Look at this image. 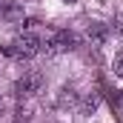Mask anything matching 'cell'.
<instances>
[{
    "label": "cell",
    "mask_w": 123,
    "mask_h": 123,
    "mask_svg": "<svg viewBox=\"0 0 123 123\" xmlns=\"http://www.w3.org/2000/svg\"><path fill=\"white\" fill-rule=\"evenodd\" d=\"M40 52H43V40L37 34H20L14 43L3 46V55L6 57H23V60H29V57L40 55Z\"/></svg>",
    "instance_id": "1"
},
{
    "label": "cell",
    "mask_w": 123,
    "mask_h": 123,
    "mask_svg": "<svg viewBox=\"0 0 123 123\" xmlns=\"http://www.w3.org/2000/svg\"><path fill=\"white\" fill-rule=\"evenodd\" d=\"M43 89V72H37V69H31V72H26L17 83H14V94L23 100V97H31V94H37Z\"/></svg>",
    "instance_id": "2"
},
{
    "label": "cell",
    "mask_w": 123,
    "mask_h": 123,
    "mask_svg": "<svg viewBox=\"0 0 123 123\" xmlns=\"http://www.w3.org/2000/svg\"><path fill=\"white\" fill-rule=\"evenodd\" d=\"M46 55H60V52H69V49H74V34L72 31H66V29H60V31H55L49 40H46Z\"/></svg>",
    "instance_id": "3"
},
{
    "label": "cell",
    "mask_w": 123,
    "mask_h": 123,
    "mask_svg": "<svg viewBox=\"0 0 123 123\" xmlns=\"http://www.w3.org/2000/svg\"><path fill=\"white\" fill-rule=\"evenodd\" d=\"M89 40H92L94 46H103V40H106V29H103L100 23H92V26H89Z\"/></svg>",
    "instance_id": "4"
},
{
    "label": "cell",
    "mask_w": 123,
    "mask_h": 123,
    "mask_svg": "<svg viewBox=\"0 0 123 123\" xmlns=\"http://www.w3.org/2000/svg\"><path fill=\"white\" fill-rule=\"evenodd\" d=\"M29 120H31L29 109H17V112H14V123H29Z\"/></svg>",
    "instance_id": "5"
},
{
    "label": "cell",
    "mask_w": 123,
    "mask_h": 123,
    "mask_svg": "<svg viewBox=\"0 0 123 123\" xmlns=\"http://www.w3.org/2000/svg\"><path fill=\"white\" fill-rule=\"evenodd\" d=\"M115 74H120V77H123V52L115 57Z\"/></svg>",
    "instance_id": "6"
},
{
    "label": "cell",
    "mask_w": 123,
    "mask_h": 123,
    "mask_svg": "<svg viewBox=\"0 0 123 123\" xmlns=\"http://www.w3.org/2000/svg\"><path fill=\"white\" fill-rule=\"evenodd\" d=\"M94 106H97V100H94V97H89V100L83 103V112H94Z\"/></svg>",
    "instance_id": "7"
},
{
    "label": "cell",
    "mask_w": 123,
    "mask_h": 123,
    "mask_svg": "<svg viewBox=\"0 0 123 123\" xmlns=\"http://www.w3.org/2000/svg\"><path fill=\"white\" fill-rule=\"evenodd\" d=\"M63 3H77V0H63Z\"/></svg>",
    "instance_id": "8"
},
{
    "label": "cell",
    "mask_w": 123,
    "mask_h": 123,
    "mask_svg": "<svg viewBox=\"0 0 123 123\" xmlns=\"http://www.w3.org/2000/svg\"><path fill=\"white\" fill-rule=\"evenodd\" d=\"M0 112H3V97H0Z\"/></svg>",
    "instance_id": "9"
}]
</instances>
